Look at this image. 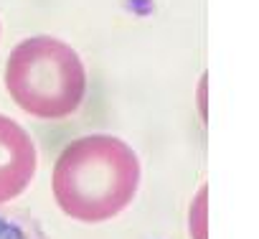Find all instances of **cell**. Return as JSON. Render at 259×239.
I'll return each instance as SVG.
<instances>
[{
	"label": "cell",
	"instance_id": "obj_1",
	"mask_svg": "<svg viewBox=\"0 0 259 239\" xmlns=\"http://www.w3.org/2000/svg\"><path fill=\"white\" fill-rule=\"evenodd\" d=\"M140 186L135 150L114 135H87L64 148L51 188L59 209L84 224H99L130 206Z\"/></svg>",
	"mask_w": 259,
	"mask_h": 239
},
{
	"label": "cell",
	"instance_id": "obj_2",
	"mask_svg": "<svg viewBox=\"0 0 259 239\" xmlns=\"http://www.w3.org/2000/svg\"><path fill=\"white\" fill-rule=\"evenodd\" d=\"M6 87L23 112L38 120H64L84 99L87 71L69 44L51 36H33L11 51Z\"/></svg>",
	"mask_w": 259,
	"mask_h": 239
},
{
	"label": "cell",
	"instance_id": "obj_3",
	"mask_svg": "<svg viewBox=\"0 0 259 239\" xmlns=\"http://www.w3.org/2000/svg\"><path fill=\"white\" fill-rule=\"evenodd\" d=\"M36 145L16 120L0 114V204L21 196L36 173Z\"/></svg>",
	"mask_w": 259,
	"mask_h": 239
},
{
	"label": "cell",
	"instance_id": "obj_4",
	"mask_svg": "<svg viewBox=\"0 0 259 239\" xmlns=\"http://www.w3.org/2000/svg\"><path fill=\"white\" fill-rule=\"evenodd\" d=\"M203 201H206V188H201V193H198V198H196V204H193V209H191V231H193V239H206V234H203V229H201V211H203Z\"/></svg>",
	"mask_w": 259,
	"mask_h": 239
},
{
	"label": "cell",
	"instance_id": "obj_5",
	"mask_svg": "<svg viewBox=\"0 0 259 239\" xmlns=\"http://www.w3.org/2000/svg\"><path fill=\"white\" fill-rule=\"evenodd\" d=\"M0 239H31V236L23 231V226L0 216Z\"/></svg>",
	"mask_w": 259,
	"mask_h": 239
}]
</instances>
